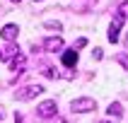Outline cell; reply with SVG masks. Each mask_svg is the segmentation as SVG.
<instances>
[{
    "mask_svg": "<svg viewBox=\"0 0 128 123\" xmlns=\"http://www.w3.org/2000/svg\"><path fill=\"white\" fill-rule=\"evenodd\" d=\"M70 109L75 114H87V111H94V109H97V101L90 99V97H80V99H72Z\"/></svg>",
    "mask_w": 128,
    "mask_h": 123,
    "instance_id": "1",
    "label": "cell"
},
{
    "mask_svg": "<svg viewBox=\"0 0 128 123\" xmlns=\"http://www.w3.org/2000/svg\"><path fill=\"white\" fill-rule=\"evenodd\" d=\"M97 123H111V121H97Z\"/></svg>",
    "mask_w": 128,
    "mask_h": 123,
    "instance_id": "17",
    "label": "cell"
},
{
    "mask_svg": "<svg viewBox=\"0 0 128 123\" xmlns=\"http://www.w3.org/2000/svg\"><path fill=\"white\" fill-rule=\"evenodd\" d=\"M12 2H20V0H12Z\"/></svg>",
    "mask_w": 128,
    "mask_h": 123,
    "instance_id": "20",
    "label": "cell"
},
{
    "mask_svg": "<svg viewBox=\"0 0 128 123\" xmlns=\"http://www.w3.org/2000/svg\"><path fill=\"white\" fill-rule=\"evenodd\" d=\"M44 75H46V77H58V72L53 70V68H46V70H44Z\"/></svg>",
    "mask_w": 128,
    "mask_h": 123,
    "instance_id": "14",
    "label": "cell"
},
{
    "mask_svg": "<svg viewBox=\"0 0 128 123\" xmlns=\"http://www.w3.org/2000/svg\"><path fill=\"white\" fill-rule=\"evenodd\" d=\"M56 111H58V106H56V101H53V99H46V101H41V104L36 106V114L41 116V118H53Z\"/></svg>",
    "mask_w": 128,
    "mask_h": 123,
    "instance_id": "3",
    "label": "cell"
},
{
    "mask_svg": "<svg viewBox=\"0 0 128 123\" xmlns=\"http://www.w3.org/2000/svg\"><path fill=\"white\" fill-rule=\"evenodd\" d=\"M34 2H41V0H34Z\"/></svg>",
    "mask_w": 128,
    "mask_h": 123,
    "instance_id": "21",
    "label": "cell"
},
{
    "mask_svg": "<svg viewBox=\"0 0 128 123\" xmlns=\"http://www.w3.org/2000/svg\"><path fill=\"white\" fill-rule=\"evenodd\" d=\"M46 29H53V31H60V29H63V24H60V22H46Z\"/></svg>",
    "mask_w": 128,
    "mask_h": 123,
    "instance_id": "13",
    "label": "cell"
},
{
    "mask_svg": "<svg viewBox=\"0 0 128 123\" xmlns=\"http://www.w3.org/2000/svg\"><path fill=\"white\" fill-rule=\"evenodd\" d=\"M102 56H104L102 48H94V51H92V58H94V60H102Z\"/></svg>",
    "mask_w": 128,
    "mask_h": 123,
    "instance_id": "15",
    "label": "cell"
},
{
    "mask_svg": "<svg viewBox=\"0 0 128 123\" xmlns=\"http://www.w3.org/2000/svg\"><path fill=\"white\" fill-rule=\"evenodd\" d=\"M106 111H109V116H114V118H121V114H123V109H121V104H118V101H111Z\"/></svg>",
    "mask_w": 128,
    "mask_h": 123,
    "instance_id": "10",
    "label": "cell"
},
{
    "mask_svg": "<svg viewBox=\"0 0 128 123\" xmlns=\"http://www.w3.org/2000/svg\"><path fill=\"white\" fill-rule=\"evenodd\" d=\"M82 46H87V39H78V41H75V46H72V48H82Z\"/></svg>",
    "mask_w": 128,
    "mask_h": 123,
    "instance_id": "16",
    "label": "cell"
},
{
    "mask_svg": "<svg viewBox=\"0 0 128 123\" xmlns=\"http://www.w3.org/2000/svg\"><path fill=\"white\" fill-rule=\"evenodd\" d=\"M24 65H27V58L22 56V53H17V56L10 60V70H14L17 75H20V72H24Z\"/></svg>",
    "mask_w": 128,
    "mask_h": 123,
    "instance_id": "8",
    "label": "cell"
},
{
    "mask_svg": "<svg viewBox=\"0 0 128 123\" xmlns=\"http://www.w3.org/2000/svg\"><path fill=\"white\" fill-rule=\"evenodd\" d=\"M0 118H2V111H0Z\"/></svg>",
    "mask_w": 128,
    "mask_h": 123,
    "instance_id": "19",
    "label": "cell"
},
{
    "mask_svg": "<svg viewBox=\"0 0 128 123\" xmlns=\"http://www.w3.org/2000/svg\"><path fill=\"white\" fill-rule=\"evenodd\" d=\"M121 24H123V17L118 14L111 24H109V34H106V39L111 43H118V39H121Z\"/></svg>",
    "mask_w": 128,
    "mask_h": 123,
    "instance_id": "4",
    "label": "cell"
},
{
    "mask_svg": "<svg viewBox=\"0 0 128 123\" xmlns=\"http://www.w3.org/2000/svg\"><path fill=\"white\" fill-rule=\"evenodd\" d=\"M60 60H63V65H65V68H75V65H78V51H75V48L65 51Z\"/></svg>",
    "mask_w": 128,
    "mask_h": 123,
    "instance_id": "9",
    "label": "cell"
},
{
    "mask_svg": "<svg viewBox=\"0 0 128 123\" xmlns=\"http://www.w3.org/2000/svg\"><path fill=\"white\" fill-rule=\"evenodd\" d=\"M116 63L123 65V68L128 70V53H118V56H116Z\"/></svg>",
    "mask_w": 128,
    "mask_h": 123,
    "instance_id": "11",
    "label": "cell"
},
{
    "mask_svg": "<svg viewBox=\"0 0 128 123\" xmlns=\"http://www.w3.org/2000/svg\"><path fill=\"white\" fill-rule=\"evenodd\" d=\"M41 92H44L41 85H27V87H22L20 92H17V99L20 101H29V99H34V97H39Z\"/></svg>",
    "mask_w": 128,
    "mask_h": 123,
    "instance_id": "2",
    "label": "cell"
},
{
    "mask_svg": "<svg viewBox=\"0 0 128 123\" xmlns=\"http://www.w3.org/2000/svg\"><path fill=\"white\" fill-rule=\"evenodd\" d=\"M0 36H2V39H5V41H17V36H20V27H17V24H5V27H2V31H0Z\"/></svg>",
    "mask_w": 128,
    "mask_h": 123,
    "instance_id": "5",
    "label": "cell"
},
{
    "mask_svg": "<svg viewBox=\"0 0 128 123\" xmlns=\"http://www.w3.org/2000/svg\"><path fill=\"white\" fill-rule=\"evenodd\" d=\"M118 14H121L123 19H128V0H123L121 5H118Z\"/></svg>",
    "mask_w": 128,
    "mask_h": 123,
    "instance_id": "12",
    "label": "cell"
},
{
    "mask_svg": "<svg viewBox=\"0 0 128 123\" xmlns=\"http://www.w3.org/2000/svg\"><path fill=\"white\" fill-rule=\"evenodd\" d=\"M17 53H20L17 43H7V46H2V48H0V60H12Z\"/></svg>",
    "mask_w": 128,
    "mask_h": 123,
    "instance_id": "7",
    "label": "cell"
},
{
    "mask_svg": "<svg viewBox=\"0 0 128 123\" xmlns=\"http://www.w3.org/2000/svg\"><path fill=\"white\" fill-rule=\"evenodd\" d=\"M44 48L51 51V53H56V51L63 48V39L60 36H48V39H44Z\"/></svg>",
    "mask_w": 128,
    "mask_h": 123,
    "instance_id": "6",
    "label": "cell"
},
{
    "mask_svg": "<svg viewBox=\"0 0 128 123\" xmlns=\"http://www.w3.org/2000/svg\"><path fill=\"white\" fill-rule=\"evenodd\" d=\"M58 123H68V121H63V118H60V121H58Z\"/></svg>",
    "mask_w": 128,
    "mask_h": 123,
    "instance_id": "18",
    "label": "cell"
}]
</instances>
